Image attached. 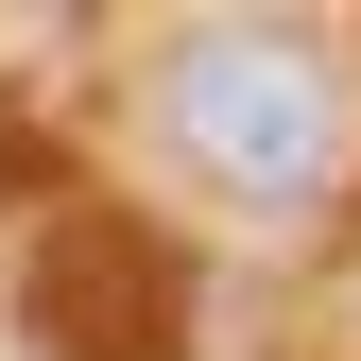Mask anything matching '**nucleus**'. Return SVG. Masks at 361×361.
I'll list each match as a JSON object with an SVG mask.
<instances>
[{"label": "nucleus", "instance_id": "f257e3e1", "mask_svg": "<svg viewBox=\"0 0 361 361\" xmlns=\"http://www.w3.org/2000/svg\"><path fill=\"white\" fill-rule=\"evenodd\" d=\"M344 52L310 18H190L172 35V69H155V138L207 172L224 207H258V224H310L327 207V172H344Z\"/></svg>", "mask_w": 361, "mask_h": 361}]
</instances>
